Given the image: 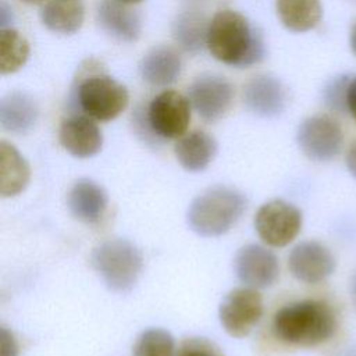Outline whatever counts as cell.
<instances>
[{
	"mask_svg": "<svg viewBox=\"0 0 356 356\" xmlns=\"http://www.w3.org/2000/svg\"><path fill=\"white\" fill-rule=\"evenodd\" d=\"M207 49L218 61L234 67H250L266 54L261 32L241 13L221 10L213 15L207 32Z\"/></svg>",
	"mask_w": 356,
	"mask_h": 356,
	"instance_id": "6da1fadb",
	"label": "cell"
},
{
	"mask_svg": "<svg viewBox=\"0 0 356 356\" xmlns=\"http://www.w3.org/2000/svg\"><path fill=\"white\" fill-rule=\"evenodd\" d=\"M337 325L334 309L320 299H305L285 305L273 320V331L280 341L302 348H313L330 341Z\"/></svg>",
	"mask_w": 356,
	"mask_h": 356,
	"instance_id": "7a4b0ae2",
	"label": "cell"
},
{
	"mask_svg": "<svg viewBox=\"0 0 356 356\" xmlns=\"http://www.w3.org/2000/svg\"><path fill=\"white\" fill-rule=\"evenodd\" d=\"M246 209L243 195L229 186L217 185L195 197L188 209V224L202 236H220L228 232Z\"/></svg>",
	"mask_w": 356,
	"mask_h": 356,
	"instance_id": "3957f363",
	"label": "cell"
},
{
	"mask_svg": "<svg viewBox=\"0 0 356 356\" xmlns=\"http://www.w3.org/2000/svg\"><path fill=\"white\" fill-rule=\"evenodd\" d=\"M90 264L111 291L128 292L138 282L143 259L132 242L113 238L93 249Z\"/></svg>",
	"mask_w": 356,
	"mask_h": 356,
	"instance_id": "277c9868",
	"label": "cell"
},
{
	"mask_svg": "<svg viewBox=\"0 0 356 356\" xmlns=\"http://www.w3.org/2000/svg\"><path fill=\"white\" fill-rule=\"evenodd\" d=\"M76 102L86 115L97 121L117 118L128 106L127 88L106 74H93L79 82Z\"/></svg>",
	"mask_w": 356,
	"mask_h": 356,
	"instance_id": "5b68a950",
	"label": "cell"
},
{
	"mask_svg": "<svg viewBox=\"0 0 356 356\" xmlns=\"http://www.w3.org/2000/svg\"><path fill=\"white\" fill-rule=\"evenodd\" d=\"M296 142L302 153L313 161H330L342 149L343 131L337 118L316 114L305 118L296 132Z\"/></svg>",
	"mask_w": 356,
	"mask_h": 356,
	"instance_id": "8992f818",
	"label": "cell"
},
{
	"mask_svg": "<svg viewBox=\"0 0 356 356\" xmlns=\"http://www.w3.org/2000/svg\"><path fill=\"white\" fill-rule=\"evenodd\" d=\"M254 228L264 243L284 248L300 232L302 213L292 203L274 199L260 206L254 216Z\"/></svg>",
	"mask_w": 356,
	"mask_h": 356,
	"instance_id": "52a82bcc",
	"label": "cell"
},
{
	"mask_svg": "<svg viewBox=\"0 0 356 356\" xmlns=\"http://www.w3.org/2000/svg\"><path fill=\"white\" fill-rule=\"evenodd\" d=\"M149 129L161 139L184 136L191 122V102L175 90H163L156 95L146 110Z\"/></svg>",
	"mask_w": 356,
	"mask_h": 356,
	"instance_id": "ba28073f",
	"label": "cell"
},
{
	"mask_svg": "<svg viewBox=\"0 0 356 356\" xmlns=\"http://www.w3.org/2000/svg\"><path fill=\"white\" fill-rule=\"evenodd\" d=\"M263 316V298L250 286L229 291L220 303L218 317L222 328L235 338L252 332Z\"/></svg>",
	"mask_w": 356,
	"mask_h": 356,
	"instance_id": "9c48e42d",
	"label": "cell"
},
{
	"mask_svg": "<svg viewBox=\"0 0 356 356\" xmlns=\"http://www.w3.org/2000/svg\"><path fill=\"white\" fill-rule=\"evenodd\" d=\"M188 99L204 121L216 122L231 108L234 86L221 75L203 74L188 88Z\"/></svg>",
	"mask_w": 356,
	"mask_h": 356,
	"instance_id": "30bf717a",
	"label": "cell"
},
{
	"mask_svg": "<svg viewBox=\"0 0 356 356\" xmlns=\"http://www.w3.org/2000/svg\"><path fill=\"white\" fill-rule=\"evenodd\" d=\"M236 277L246 286L260 289L271 286L280 274L277 256L264 246H242L234 260Z\"/></svg>",
	"mask_w": 356,
	"mask_h": 356,
	"instance_id": "8fae6325",
	"label": "cell"
},
{
	"mask_svg": "<svg viewBox=\"0 0 356 356\" xmlns=\"http://www.w3.org/2000/svg\"><path fill=\"white\" fill-rule=\"evenodd\" d=\"M288 267L296 280L305 284H317L332 274L335 259L321 242L303 241L291 250Z\"/></svg>",
	"mask_w": 356,
	"mask_h": 356,
	"instance_id": "7c38bea8",
	"label": "cell"
},
{
	"mask_svg": "<svg viewBox=\"0 0 356 356\" xmlns=\"http://www.w3.org/2000/svg\"><path fill=\"white\" fill-rule=\"evenodd\" d=\"M243 102L248 110L259 117H277L286 106V90L278 78L256 75L243 88Z\"/></svg>",
	"mask_w": 356,
	"mask_h": 356,
	"instance_id": "4fadbf2b",
	"label": "cell"
},
{
	"mask_svg": "<svg viewBox=\"0 0 356 356\" xmlns=\"http://www.w3.org/2000/svg\"><path fill=\"white\" fill-rule=\"evenodd\" d=\"M61 146L72 156L86 159L97 154L103 146V135L89 115L65 118L58 131Z\"/></svg>",
	"mask_w": 356,
	"mask_h": 356,
	"instance_id": "5bb4252c",
	"label": "cell"
},
{
	"mask_svg": "<svg viewBox=\"0 0 356 356\" xmlns=\"http://www.w3.org/2000/svg\"><path fill=\"white\" fill-rule=\"evenodd\" d=\"M120 0H102L97 7V22L102 29L120 42H135L140 36L139 14Z\"/></svg>",
	"mask_w": 356,
	"mask_h": 356,
	"instance_id": "9a60e30c",
	"label": "cell"
},
{
	"mask_svg": "<svg viewBox=\"0 0 356 356\" xmlns=\"http://www.w3.org/2000/svg\"><path fill=\"white\" fill-rule=\"evenodd\" d=\"M107 193L102 185L89 179H78L70 189L67 203L71 214L81 222H97L107 207Z\"/></svg>",
	"mask_w": 356,
	"mask_h": 356,
	"instance_id": "2e32d148",
	"label": "cell"
},
{
	"mask_svg": "<svg viewBox=\"0 0 356 356\" xmlns=\"http://www.w3.org/2000/svg\"><path fill=\"white\" fill-rule=\"evenodd\" d=\"M39 115L36 102L26 93L11 92L0 102V124L7 132L22 135L29 132Z\"/></svg>",
	"mask_w": 356,
	"mask_h": 356,
	"instance_id": "e0dca14e",
	"label": "cell"
},
{
	"mask_svg": "<svg viewBox=\"0 0 356 356\" xmlns=\"http://www.w3.org/2000/svg\"><path fill=\"white\" fill-rule=\"evenodd\" d=\"M174 152L178 163L186 171L199 172L213 161L217 142L204 131H192L178 139Z\"/></svg>",
	"mask_w": 356,
	"mask_h": 356,
	"instance_id": "ac0fdd59",
	"label": "cell"
},
{
	"mask_svg": "<svg viewBox=\"0 0 356 356\" xmlns=\"http://www.w3.org/2000/svg\"><path fill=\"white\" fill-rule=\"evenodd\" d=\"M142 78L153 86H168L181 74V58L178 53L167 46H157L149 50L139 65Z\"/></svg>",
	"mask_w": 356,
	"mask_h": 356,
	"instance_id": "d6986e66",
	"label": "cell"
},
{
	"mask_svg": "<svg viewBox=\"0 0 356 356\" xmlns=\"http://www.w3.org/2000/svg\"><path fill=\"white\" fill-rule=\"evenodd\" d=\"M31 168L25 157L11 143L0 142V195L13 197L29 184Z\"/></svg>",
	"mask_w": 356,
	"mask_h": 356,
	"instance_id": "ffe728a7",
	"label": "cell"
},
{
	"mask_svg": "<svg viewBox=\"0 0 356 356\" xmlns=\"http://www.w3.org/2000/svg\"><path fill=\"white\" fill-rule=\"evenodd\" d=\"M43 25L56 33H75L85 19L83 0H47L40 11Z\"/></svg>",
	"mask_w": 356,
	"mask_h": 356,
	"instance_id": "44dd1931",
	"label": "cell"
},
{
	"mask_svg": "<svg viewBox=\"0 0 356 356\" xmlns=\"http://www.w3.org/2000/svg\"><path fill=\"white\" fill-rule=\"evenodd\" d=\"M275 10L281 24L296 33L312 31L323 17L320 0H277Z\"/></svg>",
	"mask_w": 356,
	"mask_h": 356,
	"instance_id": "7402d4cb",
	"label": "cell"
},
{
	"mask_svg": "<svg viewBox=\"0 0 356 356\" xmlns=\"http://www.w3.org/2000/svg\"><path fill=\"white\" fill-rule=\"evenodd\" d=\"M209 24L206 15L197 10L182 11L172 24V36L185 51L197 54L207 47Z\"/></svg>",
	"mask_w": 356,
	"mask_h": 356,
	"instance_id": "603a6c76",
	"label": "cell"
},
{
	"mask_svg": "<svg viewBox=\"0 0 356 356\" xmlns=\"http://www.w3.org/2000/svg\"><path fill=\"white\" fill-rule=\"evenodd\" d=\"M29 57V43L22 33L14 28L0 29V71L13 74L26 63Z\"/></svg>",
	"mask_w": 356,
	"mask_h": 356,
	"instance_id": "cb8c5ba5",
	"label": "cell"
},
{
	"mask_svg": "<svg viewBox=\"0 0 356 356\" xmlns=\"http://www.w3.org/2000/svg\"><path fill=\"white\" fill-rule=\"evenodd\" d=\"M172 335L163 328H149L140 332L132 348V356H174Z\"/></svg>",
	"mask_w": 356,
	"mask_h": 356,
	"instance_id": "d4e9b609",
	"label": "cell"
},
{
	"mask_svg": "<svg viewBox=\"0 0 356 356\" xmlns=\"http://www.w3.org/2000/svg\"><path fill=\"white\" fill-rule=\"evenodd\" d=\"M352 76L346 74L337 75L331 78L323 89L324 104L334 113L345 114L348 113V90L352 82Z\"/></svg>",
	"mask_w": 356,
	"mask_h": 356,
	"instance_id": "484cf974",
	"label": "cell"
},
{
	"mask_svg": "<svg viewBox=\"0 0 356 356\" xmlns=\"http://www.w3.org/2000/svg\"><path fill=\"white\" fill-rule=\"evenodd\" d=\"M174 356H224V353L213 341L193 337L184 339Z\"/></svg>",
	"mask_w": 356,
	"mask_h": 356,
	"instance_id": "4316f807",
	"label": "cell"
},
{
	"mask_svg": "<svg viewBox=\"0 0 356 356\" xmlns=\"http://www.w3.org/2000/svg\"><path fill=\"white\" fill-rule=\"evenodd\" d=\"M0 356H18V343L6 327L0 328Z\"/></svg>",
	"mask_w": 356,
	"mask_h": 356,
	"instance_id": "83f0119b",
	"label": "cell"
},
{
	"mask_svg": "<svg viewBox=\"0 0 356 356\" xmlns=\"http://www.w3.org/2000/svg\"><path fill=\"white\" fill-rule=\"evenodd\" d=\"M348 113L356 121V78L352 79L348 90Z\"/></svg>",
	"mask_w": 356,
	"mask_h": 356,
	"instance_id": "f1b7e54d",
	"label": "cell"
},
{
	"mask_svg": "<svg viewBox=\"0 0 356 356\" xmlns=\"http://www.w3.org/2000/svg\"><path fill=\"white\" fill-rule=\"evenodd\" d=\"M13 21H14L13 8L6 1H1V4H0V25H1V28H8L7 25H10Z\"/></svg>",
	"mask_w": 356,
	"mask_h": 356,
	"instance_id": "f546056e",
	"label": "cell"
},
{
	"mask_svg": "<svg viewBox=\"0 0 356 356\" xmlns=\"http://www.w3.org/2000/svg\"><path fill=\"white\" fill-rule=\"evenodd\" d=\"M346 167L349 170V172L356 178V140L349 146L348 152H346Z\"/></svg>",
	"mask_w": 356,
	"mask_h": 356,
	"instance_id": "4dcf8cb0",
	"label": "cell"
},
{
	"mask_svg": "<svg viewBox=\"0 0 356 356\" xmlns=\"http://www.w3.org/2000/svg\"><path fill=\"white\" fill-rule=\"evenodd\" d=\"M349 47H350L352 53L356 56V22L353 24L350 33H349Z\"/></svg>",
	"mask_w": 356,
	"mask_h": 356,
	"instance_id": "1f68e13d",
	"label": "cell"
},
{
	"mask_svg": "<svg viewBox=\"0 0 356 356\" xmlns=\"http://www.w3.org/2000/svg\"><path fill=\"white\" fill-rule=\"evenodd\" d=\"M120 1H122L125 4H136V3H140L142 0H120Z\"/></svg>",
	"mask_w": 356,
	"mask_h": 356,
	"instance_id": "d6a6232c",
	"label": "cell"
},
{
	"mask_svg": "<svg viewBox=\"0 0 356 356\" xmlns=\"http://www.w3.org/2000/svg\"><path fill=\"white\" fill-rule=\"evenodd\" d=\"M24 3H28V4H36V3H40L42 0H22Z\"/></svg>",
	"mask_w": 356,
	"mask_h": 356,
	"instance_id": "836d02e7",
	"label": "cell"
},
{
	"mask_svg": "<svg viewBox=\"0 0 356 356\" xmlns=\"http://www.w3.org/2000/svg\"><path fill=\"white\" fill-rule=\"evenodd\" d=\"M188 1H204V0H188Z\"/></svg>",
	"mask_w": 356,
	"mask_h": 356,
	"instance_id": "e575fe53",
	"label": "cell"
}]
</instances>
